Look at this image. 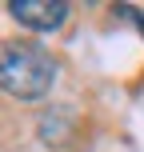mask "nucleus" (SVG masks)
<instances>
[{"label": "nucleus", "mask_w": 144, "mask_h": 152, "mask_svg": "<svg viewBox=\"0 0 144 152\" xmlns=\"http://www.w3.org/2000/svg\"><path fill=\"white\" fill-rule=\"evenodd\" d=\"M56 60L48 48L32 44V40H8L0 48V92L12 100H40L52 92L56 84Z\"/></svg>", "instance_id": "obj_1"}, {"label": "nucleus", "mask_w": 144, "mask_h": 152, "mask_svg": "<svg viewBox=\"0 0 144 152\" xmlns=\"http://www.w3.org/2000/svg\"><path fill=\"white\" fill-rule=\"evenodd\" d=\"M8 12L32 32H56L68 20V4L64 0H12Z\"/></svg>", "instance_id": "obj_2"}]
</instances>
